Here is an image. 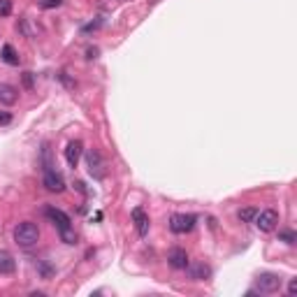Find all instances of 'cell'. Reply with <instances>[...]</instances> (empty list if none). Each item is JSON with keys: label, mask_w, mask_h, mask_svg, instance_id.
Segmentation results:
<instances>
[{"label": "cell", "mask_w": 297, "mask_h": 297, "mask_svg": "<svg viewBox=\"0 0 297 297\" xmlns=\"http://www.w3.org/2000/svg\"><path fill=\"white\" fill-rule=\"evenodd\" d=\"M132 221H135L137 235H140V237H146V235H149L151 221H149V214H146L144 209H142V207H135V209H132Z\"/></svg>", "instance_id": "8"}, {"label": "cell", "mask_w": 297, "mask_h": 297, "mask_svg": "<svg viewBox=\"0 0 297 297\" xmlns=\"http://www.w3.org/2000/svg\"><path fill=\"white\" fill-rule=\"evenodd\" d=\"M279 239H281V242H286V244H295L297 242V237H295V232H292V230L279 232Z\"/></svg>", "instance_id": "16"}, {"label": "cell", "mask_w": 297, "mask_h": 297, "mask_svg": "<svg viewBox=\"0 0 297 297\" xmlns=\"http://www.w3.org/2000/svg\"><path fill=\"white\" fill-rule=\"evenodd\" d=\"M16 269V262L10 251H0V274H12Z\"/></svg>", "instance_id": "13"}, {"label": "cell", "mask_w": 297, "mask_h": 297, "mask_svg": "<svg viewBox=\"0 0 297 297\" xmlns=\"http://www.w3.org/2000/svg\"><path fill=\"white\" fill-rule=\"evenodd\" d=\"M197 218L193 216V214H172L170 216V230L174 232V235H186V232H191L193 227H195Z\"/></svg>", "instance_id": "4"}, {"label": "cell", "mask_w": 297, "mask_h": 297, "mask_svg": "<svg viewBox=\"0 0 297 297\" xmlns=\"http://www.w3.org/2000/svg\"><path fill=\"white\" fill-rule=\"evenodd\" d=\"M44 188L51 193H63L65 191V179H63L61 172H56L54 167H49V170H44Z\"/></svg>", "instance_id": "7"}, {"label": "cell", "mask_w": 297, "mask_h": 297, "mask_svg": "<svg viewBox=\"0 0 297 297\" xmlns=\"http://www.w3.org/2000/svg\"><path fill=\"white\" fill-rule=\"evenodd\" d=\"M297 292V279H290V283H288V295H295Z\"/></svg>", "instance_id": "20"}, {"label": "cell", "mask_w": 297, "mask_h": 297, "mask_svg": "<svg viewBox=\"0 0 297 297\" xmlns=\"http://www.w3.org/2000/svg\"><path fill=\"white\" fill-rule=\"evenodd\" d=\"M253 221H256V225L260 232H272L274 227L279 225V214L274 212V209H265V212H258Z\"/></svg>", "instance_id": "5"}, {"label": "cell", "mask_w": 297, "mask_h": 297, "mask_svg": "<svg viewBox=\"0 0 297 297\" xmlns=\"http://www.w3.org/2000/svg\"><path fill=\"white\" fill-rule=\"evenodd\" d=\"M12 14V3L10 0H0V16H10Z\"/></svg>", "instance_id": "18"}, {"label": "cell", "mask_w": 297, "mask_h": 297, "mask_svg": "<svg viewBox=\"0 0 297 297\" xmlns=\"http://www.w3.org/2000/svg\"><path fill=\"white\" fill-rule=\"evenodd\" d=\"M81 149H84L81 140H72L70 144H67L65 161H67V165H70V167H77V163H79V158H81Z\"/></svg>", "instance_id": "11"}, {"label": "cell", "mask_w": 297, "mask_h": 297, "mask_svg": "<svg viewBox=\"0 0 297 297\" xmlns=\"http://www.w3.org/2000/svg\"><path fill=\"white\" fill-rule=\"evenodd\" d=\"M186 272H188V277H191L193 281H207V279L212 277V267L204 265V262H193V265L188 262Z\"/></svg>", "instance_id": "9"}, {"label": "cell", "mask_w": 297, "mask_h": 297, "mask_svg": "<svg viewBox=\"0 0 297 297\" xmlns=\"http://www.w3.org/2000/svg\"><path fill=\"white\" fill-rule=\"evenodd\" d=\"M281 283H283V279L279 277V274H272V272H265L256 279V286L260 292H277L279 288H281Z\"/></svg>", "instance_id": "6"}, {"label": "cell", "mask_w": 297, "mask_h": 297, "mask_svg": "<svg viewBox=\"0 0 297 297\" xmlns=\"http://www.w3.org/2000/svg\"><path fill=\"white\" fill-rule=\"evenodd\" d=\"M86 167H88V174L93 179H98V181L107 176V163L100 156V151H96V149H88L86 151Z\"/></svg>", "instance_id": "3"}, {"label": "cell", "mask_w": 297, "mask_h": 297, "mask_svg": "<svg viewBox=\"0 0 297 297\" xmlns=\"http://www.w3.org/2000/svg\"><path fill=\"white\" fill-rule=\"evenodd\" d=\"M0 58H3L7 65H19V54L14 51V47H12V44L3 47V51H0Z\"/></svg>", "instance_id": "14"}, {"label": "cell", "mask_w": 297, "mask_h": 297, "mask_svg": "<svg viewBox=\"0 0 297 297\" xmlns=\"http://www.w3.org/2000/svg\"><path fill=\"white\" fill-rule=\"evenodd\" d=\"M167 262H170V267H174V269H186L188 253L184 251V248H172V251L167 253Z\"/></svg>", "instance_id": "10"}, {"label": "cell", "mask_w": 297, "mask_h": 297, "mask_svg": "<svg viewBox=\"0 0 297 297\" xmlns=\"http://www.w3.org/2000/svg\"><path fill=\"white\" fill-rule=\"evenodd\" d=\"M10 121H12V116L7 114V111H0V123H3V126H7Z\"/></svg>", "instance_id": "23"}, {"label": "cell", "mask_w": 297, "mask_h": 297, "mask_svg": "<svg viewBox=\"0 0 297 297\" xmlns=\"http://www.w3.org/2000/svg\"><path fill=\"white\" fill-rule=\"evenodd\" d=\"M100 24H102V21H96V24H88V26H84V33H91V31H98V28H100Z\"/></svg>", "instance_id": "22"}, {"label": "cell", "mask_w": 297, "mask_h": 297, "mask_svg": "<svg viewBox=\"0 0 297 297\" xmlns=\"http://www.w3.org/2000/svg\"><path fill=\"white\" fill-rule=\"evenodd\" d=\"M40 272H42V277H44V279H49V277H51V274H54V272H51V267L42 265V262H40Z\"/></svg>", "instance_id": "21"}, {"label": "cell", "mask_w": 297, "mask_h": 297, "mask_svg": "<svg viewBox=\"0 0 297 297\" xmlns=\"http://www.w3.org/2000/svg\"><path fill=\"white\" fill-rule=\"evenodd\" d=\"M24 86L26 88H33V75L31 72H24Z\"/></svg>", "instance_id": "19"}, {"label": "cell", "mask_w": 297, "mask_h": 297, "mask_svg": "<svg viewBox=\"0 0 297 297\" xmlns=\"http://www.w3.org/2000/svg\"><path fill=\"white\" fill-rule=\"evenodd\" d=\"M14 242L19 244L21 248H31L40 242V227L31 221H24L14 227Z\"/></svg>", "instance_id": "2"}, {"label": "cell", "mask_w": 297, "mask_h": 297, "mask_svg": "<svg viewBox=\"0 0 297 297\" xmlns=\"http://www.w3.org/2000/svg\"><path fill=\"white\" fill-rule=\"evenodd\" d=\"M19 100V91H16L12 84H0V105H14V102Z\"/></svg>", "instance_id": "12"}, {"label": "cell", "mask_w": 297, "mask_h": 297, "mask_svg": "<svg viewBox=\"0 0 297 297\" xmlns=\"http://www.w3.org/2000/svg\"><path fill=\"white\" fill-rule=\"evenodd\" d=\"M44 214H47V218L56 225V230H58V235H61L63 242H65V244H75L77 242V235H75V230H72V221H70V216H67L63 209L47 207Z\"/></svg>", "instance_id": "1"}, {"label": "cell", "mask_w": 297, "mask_h": 297, "mask_svg": "<svg viewBox=\"0 0 297 297\" xmlns=\"http://www.w3.org/2000/svg\"><path fill=\"white\" fill-rule=\"evenodd\" d=\"M256 214H258V209H256V207H246V209H242V212H239V221L251 223L253 218H256Z\"/></svg>", "instance_id": "15"}, {"label": "cell", "mask_w": 297, "mask_h": 297, "mask_svg": "<svg viewBox=\"0 0 297 297\" xmlns=\"http://www.w3.org/2000/svg\"><path fill=\"white\" fill-rule=\"evenodd\" d=\"M63 0H37V5L42 7V10H51V7H58Z\"/></svg>", "instance_id": "17"}]
</instances>
